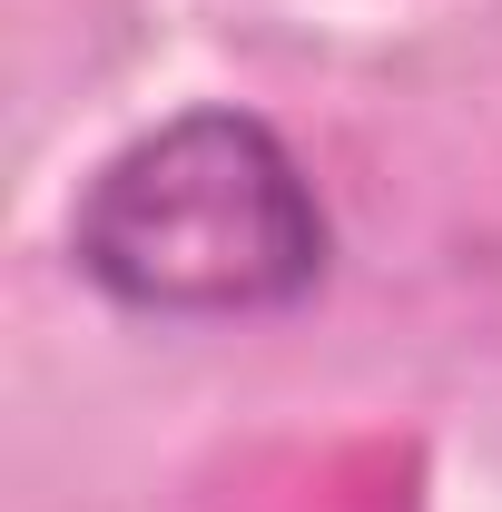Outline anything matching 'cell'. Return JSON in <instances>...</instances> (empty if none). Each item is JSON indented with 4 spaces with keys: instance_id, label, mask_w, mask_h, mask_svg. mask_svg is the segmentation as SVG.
I'll list each match as a JSON object with an SVG mask.
<instances>
[{
    "instance_id": "cell-1",
    "label": "cell",
    "mask_w": 502,
    "mask_h": 512,
    "mask_svg": "<svg viewBox=\"0 0 502 512\" xmlns=\"http://www.w3.org/2000/svg\"><path fill=\"white\" fill-rule=\"evenodd\" d=\"M325 197L306 158L256 109H178L89 168L69 207V266L158 325H247L286 316L325 286Z\"/></svg>"
}]
</instances>
